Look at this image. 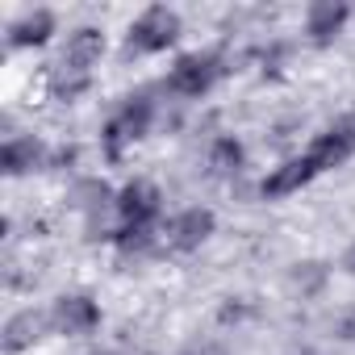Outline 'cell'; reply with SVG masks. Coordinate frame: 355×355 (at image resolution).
I'll list each match as a JSON object with an SVG mask.
<instances>
[{
	"mask_svg": "<svg viewBox=\"0 0 355 355\" xmlns=\"http://www.w3.org/2000/svg\"><path fill=\"white\" fill-rule=\"evenodd\" d=\"M180 34H184L180 13L167 9V5H150L130 21L121 51H125V59H155V55H167L175 42H180Z\"/></svg>",
	"mask_w": 355,
	"mask_h": 355,
	"instance_id": "1",
	"label": "cell"
},
{
	"mask_svg": "<svg viewBox=\"0 0 355 355\" xmlns=\"http://www.w3.org/2000/svg\"><path fill=\"white\" fill-rule=\"evenodd\" d=\"M222 71H226V59L218 51H184V55L171 59V67L163 76V88L180 101H201V96L214 92Z\"/></svg>",
	"mask_w": 355,
	"mask_h": 355,
	"instance_id": "2",
	"label": "cell"
},
{
	"mask_svg": "<svg viewBox=\"0 0 355 355\" xmlns=\"http://www.w3.org/2000/svg\"><path fill=\"white\" fill-rule=\"evenodd\" d=\"M155 125V101L150 96H130L101 130V146H105V159L117 163L134 142H142Z\"/></svg>",
	"mask_w": 355,
	"mask_h": 355,
	"instance_id": "3",
	"label": "cell"
},
{
	"mask_svg": "<svg viewBox=\"0 0 355 355\" xmlns=\"http://www.w3.org/2000/svg\"><path fill=\"white\" fill-rule=\"evenodd\" d=\"M214 230H218L214 209L189 205V209H180V214H167V218H163L159 243H163V251H171V255H189V251H201V247L214 239Z\"/></svg>",
	"mask_w": 355,
	"mask_h": 355,
	"instance_id": "4",
	"label": "cell"
},
{
	"mask_svg": "<svg viewBox=\"0 0 355 355\" xmlns=\"http://www.w3.org/2000/svg\"><path fill=\"white\" fill-rule=\"evenodd\" d=\"M105 30L101 26H76L67 30L63 46H59V59H55V76H80V80H92V67L105 59Z\"/></svg>",
	"mask_w": 355,
	"mask_h": 355,
	"instance_id": "5",
	"label": "cell"
},
{
	"mask_svg": "<svg viewBox=\"0 0 355 355\" xmlns=\"http://www.w3.org/2000/svg\"><path fill=\"white\" fill-rule=\"evenodd\" d=\"M305 155H309V163L318 167V175L330 171V167H343L347 159H355V113H343V117H334L322 134H313V138L305 142Z\"/></svg>",
	"mask_w": 355,
	"mask_h": 355,
	"instance_id": "6",
	"label": "cell"
},
{
	"mask_svg": "<svg viewBox=\"0 0 355 355\" xmlns=\"http://www.w3.org/2000/svg\"><path fill=\"white\" fill-rule=\"evenodd\" d=\"M117 226H163V193L150 180H130L117 189Z\"/></svg>",
	"mask_w": 355,
	"mask_h": 355,
	"instance_id": "7",
	"label": "cell"
},
{
	"mask_svg": "<svg viewBox=\"0 0 355 355\" xmlns=\"http://www.w3.org/2000/svg\"><path fill=\"white\" fill-rule=\"evenodd\" d=\"M313 180H318V167L309 163V155H305V150H293V155H284V159L263 175V180H259V197H263V201H284V197L309 189Z\"/></svg>",
	"mask_w": 355,
	"mask_h": 355,
	"instance_id": "8",
	"label": "cell"
},
{
	"mask_svg": "<svg viewBox=\"0 0 355 355\" xmlns=\"http://www.w3.org/2000/svg\"><path fill=\"white\" fill-rule=\"evenodd\" d=\"M51 322H55V334L80 338V334H92L101 326V305L92 293H63L51 305Z\"/></svg>",
	"mask_w": 355,
	"mask_h": 355,
	"instance_id": "9",
	"label": "cell"
},
{
	"mask_svg": "<svg viewBox=\"0 0 355 355\" xmlns=\"http://www.w3.org/2000/svg\"><path fill=\"white\" fill-rule=\"evenodd\" d=\"M46 334H55V322H51V309H17L5 330H0V347L5 355H21V351H34Z\"/></svg>",
	"mask_w": 355,
	"mask_h": 355,
	"instance_id": "10",
	"label": "cell"
},
{
	"mask_svg": "<svg viewBox=\"0 0 355 355\" xmlns=\"http://www.w3.org/2000/svg\"><path fill=\"white\" fill-rule=\"evenodd\" d=\"M55 34H59L55 13H51V9H30V13H21L17 21H9V51H34V46H46Z\"/></svg>",
	"mask_w": 355,
	"mask_h": 355,
	"instance_id": "11",
	"label": "cell"
},
{
	"mask_svg": "<svg viewBox=\"0 0 355 355\" xmlns=\"http://www.w3.org/2000/svg\"><path fill=\"white\" fill-rule=\"evenodd\" d=\"M0 159H5V175H26V171L46 167L51 150H46V142L34 138V134H9V138H5V150H0Z\"/></svg>",
	"mask_w": 355,
	"mask_h": 355,
	"instance_id": "12",
	"label": "cell"
},
{
	"mask_svg": "<svg viewBox=\"0 0 355 355\" xmlns=\"http://www.w3.org/2000/svg\"><path fill=\"white\" fill-rule=\"evenodd\" d=\"M347 17H351L347 5H334V0H313V5L305 9V34L313 42H330V38L343 34Z\"/></svg>",
	"mask_w": 355,
	"mask_h": 355,
	"instance_id": "13",
	"label": "cell"
},
{
	"mask_svg": "<svg viewBox=\"0 0 355 355\" xmlns=\"http://www.w3.org/2000/svg\"><path fill=\"white\" fill-rule=\"evenodd\" d=\"M205 167H209V175H218V180H234V175L247 167L243 142H239L234 134H218V138L209 142V150H205Z\"/></svg>",
	"mask_w": 355,
	"mask_h": 355,
	"instance_id": "14",
	"label": "cell"
},
{
	"mask_svg": "<svg viewBox=\"0 0 355 355\" xmlns=\"http://www.w3.org/2000/svg\"><path fill=\"white\" fill-rule=\"evenodd\" d=\"M338 334H343L347 343H355V309H351V313H347V318L338 322Z\"/></svg>",
	"mask_w": 355,
	"mask_h": 355,
	"instance_id": "15",
	"label": "cell"
}]
</instances>
